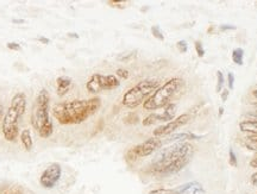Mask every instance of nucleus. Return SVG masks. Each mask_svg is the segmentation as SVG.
Listing matches in <instances>:
<instances>
[{
    "label": "nucleus",
    "mask_w": 257,
    "mask_h": 194,
    "mask_svg": "<svg viewBox=\"0 0 257 194\" xmlns=\"http://www.w3.org/2000/svg\"><path fill=\"white\" fill-rule=\"evenodd\" d=\"M192 156L193 147L187 142L173 143L159 151L150 168L157 175H172L184 169Z\"/></svg>",
    "instance_id": "nucleus-1"
},
{
    "label": "nucleus",
    "mask_w": 257,
    "mask_h": 194,
    "mask_svg": "<svg viewBox=\"0 0 257 194\" xmlns=\"http://www.w3.org/2000/svg\"><path fill=\"white\" fill-rule=\"evenodd\" d=\"M100 106L101 99L98 96L89 99L70 100V102L57 103L54 105L53 115L60 124H80L94 115L100 109Z\"/></svg>",
    "instance_id": "nucleus-2"
},
{
    "label": "nucleus",
    "mask_w": 257,
    "mask_h": 194,
    "mask_svg": "<svg viewBox=\"0 0 257 194\" xmlns=\"http://www.w3.org/2000/svg\"><path fill=\"white\" fill-rule=\"evenodd\" d=\"M50 95L47 89H41L35 100L31 111V125L42 138L53 135L54 128L49 116Z\"/></svg>",
    "instance_id": "nucleus-3"
},
{
    "label": "nucleus",
    "mask_w": 257,
    "mask_h": 194,
    "mask_svg": "<svg viewBox=\"0 0 257 194\" xmlns=\"http://www.w3.org/2000/svg\"><path fill=\"white\" fill-rule=\"evenodd\" d=\"M27 108V96L23 92H19L11 100L8 111L2 122V130L5 140L8 142H15L18 137V122L24 115Z\"/></svg>",
    "instance_id": "nucleus-4"
},
{
    "label": "nucleus",
    "mask_w": 257,
    "mask_h": 194,
    "mask_svg": "<svg viewBox=\"0 0 257 194\" xmlns=\"http://www.w3.org/2000/svg\"><path fill=\"white\" fill-rule=\"evenodd\" d=\"M184 85V81L179 77H173L160 86L152 95L143 103V108L147 111H156L159 109H165L170 104L172 99L178 94V92Z\"/></svg>",
    "instance_id": "nucleus-5"
},
{
    "label": "nucleus",
    "mask_w": 257,
    "mask_h": 194,
    "mask_svg": "<svg viewBox=\"0 0 257 194\" xmlns=\"http://www.w3.org/2000/svg\"><path fill=\"white\" fill-rule=\"evenodd\" d=\"M160 87L157 80H143L130 88L123 96V105L128 109H135L143 104L146 100Z\"/></svg>",
    "instance_id": "nucleus-6"
},
{
    "label": "nucleus",
    "mask_w": 257,
    "mask_h": 194,
    "mask_svg": "<svg viewBox=\"0 0 257 194\" xmlns=\"http://www.w3.org/2000/svg\"><path fill=\"white\" fill-rule=\"evenodd\" d=\"M120 86V80L115 75H102L94 74L86 83V88L92 94L105 92V90H113Z\"/></svg>",
    "instance_id": "nucleus-7"
},
{
    "label": "nucleus",
    "mask_w": 257,
    "mask_h": 194,
    "mask_svg": "<svg viewBox=\"0 0 257 194\" xmlns=\"http://www.w3.org/2000/svg\"><path fill=\"white\" fill-rule=\"evenodd\" d=\"M163 145V141H161L159 137H150L142 143L135 145V147L127 153V157L131 160L138 157H147L155 153Z\"/></svg>",
    "instance_id": "nucleus-8"
},
{
    "label": "nucleus",
    "mask_w": 257,
    "mask_h": 194,
    "mask_svg": "<svg viewBox=\"0 0 257 194\" xmlns=\"http://www.w3.org/2000/svg\"><path fill=\"white\" fill-rule=\"evenodd\" d=\"M191 121H192L191 113H182V115H180L179 117L174 118L173 121L166 123V124L161 125V127L155 129L153 132L154 137L161 138V137H165V136H170L172 134H174L178 129L182 128L184 125H186Z\"/></svg>",
    "instance_id": "nucleus-9"
},
{
    "label": "nucleus",
    "mask_w": 257,
    "mask_h": 194,
    "mask_svg": "<svg viewBox=\"0 0 257 194\" xmlns=\"http://www.w3.org/2000/svg\"><path fill=\"white\" fill-rule=\"evenodd\" d=\"M176 115V104L174 103H170L169 105H167L163 109L162 112H154L150 113L149 116H147L143 119L142 124L144 127H150V125L156 124V123H168L175 118Z\"/></svg>",
    "instance_id": "nucleus-10"
},
{
    "label": "nucleus",
    "mask_w": 257,
    "mask_h": 194,
    "mask_svg": "<svg viewBox=\"0 0 257 194\" xmlns=\"http://www.w3.org/2000/svg\"><path fill=\"white\" fill-rule=\"evenodd\" d=\"M61 174H62V169L59 163H53L42 173L40 182L42 187L47 189H51L56 186V183L59 182Z\"/></svg>",
    "instance_id": "nucleus-11"
},
{
    "label": "nucleus",
    "mask_w": 257,
    "mask_h": 194,
    "mask_svg": "<svg viewBox=\"0 0 257 194\" xmlns=\"http://www.w3.org/2000/svg\"><path fill=\"white\" fill-rule=\"evenodd\" d=\"M174 192L176 194H206V190L198 181H192V182L179 186L178 188L174 189Z\"/></svg>",
    "instance_id": "nucleus-12"
},
{
    "label": "nucleus",
    "mask_w": 257,
    "mask_h": 194,
    "mask_svg": "<svg viewBox=\"0 0 257 194\" xmlns=\"http://www.w3.org/2000/svg\"><path fill=\"white\" fill-rule=\"evenodd\" d=\"M199 136L191 134V132H180V134H172L168 136L166 141H163V144L166 143H180V142H186L188 140H199Z\"/></svg>",
    "instance_id": "nucleus-13"
},
{
    "label": "nucleus",
    "mask_w": 257,
    "mask_h": 194,
    "mask_svg": "<svg viewBox=\"0 0 257 194\" xmlns=\"http://www.w3.org/2000/svg\"><path fill=\"white\" fill-rule=\"evenodd\" d=\"M72 87V79L68 76H60L56 80V88L57 94L60 96H63Z\"/></svg>",
    "instance_id": "nucleus-14"
},
{
    "label": "nucleus",
    "mask_w": 257,
    "mask_h": 194,
    "mask_svg": "<svg viewBox=\"0 0 257 194\" xmlns=\"http://www.w3.org/2000/svg\"><path fill=\"white\" fill-rule=\"evenodd\" d=\"M239 129L244 132H250L253 136H257V121H243L239 123Z\"/></svg>",
    "instance_id": "nucleus-15"
},
{
    "label": "nucleus",
    "mask_w": 257,
    "mask_h": 194,
    "mask_svg": "<svg viewBox=\"0 0 257 194\" xmlns=\"http://www.w3.org/2000/svg\"><path fill=\"white\" fill-rule=\"evenodd\" d=\"M21 141L22 144H23L24 149L27 151H30L32 149V145H34V142H32L31 132L29 129H25V130L22 131L21 134Z\"/></svg>",
    "instance_id": "nucleus-16"
},
{
    "label": "nucleus",
    "mask_w": 257,
    "mask_h": 194,
    "mask_svg": "<svg viewBox=\"0 0 257 194\" xmlns=\"http://www.w3.org/2000/svg\"><path fill=\"white\" fill-rule=\"evenodd\" d=\"M232 61L238 66H243L244 63V50L242 48H236L232 51Z\"/></svg>",
    "instance_id": "nucleus-17"
},
{
    "label": "nucleus",
    "mask_w": 257,
    "mask_h": 194,
    "mask_svg": "<svg viewBox=\"0 0 257 194\" xmlns=\"http://www.w3.org/2000/svg\"><path fill=\"white\" fill-rule=\"evenodd\" d=\"M150 30H152L153 36L155 37V38H157V40H159V41L165 40V36H163V32H162V30H161V28L159 27V25H153Z\"/></svg>",
    "instance_id": "nucleus-18"
},
{
    "label": "nucleus",
    "mask_w": 257,
    "mask_h": 194,
    "mask_svg": "<svg viewBox=\"0 0 257 194\" xmlns=\"http://www.w3.org/2000/svg\"><path fill=\"white\" fill-rule=\"evenodd\" d=\"M245 145L250 150L257 151V136H250V137L246 138Z\"/></svg>",
    "instance_id": "nucleus-19"
},
{
    "label": "nucleus",
    "mask_w": 257,
    "mask_h": 194,
    "mask_svg": "<svg viewBox=\"0 0 257 194\" xmlns=\"http://www.w3.org/2000/svg\"><path fill=\"white\" fill-rule=\"evenodd\" d=\"M224 82H225V80H224L223 73H221L220 70H218L217 72V86H216L217 93H221V89H223V87H224Z\"/></svg>",
    "instance_id": "nucleus-20"
},
{
    "label": "nucleus",
    "mask_w": 257,
    "mask_h": 194,
    "mask_svg": "<svg viewBox=\"0 0 257 194\" xmlns=\"http://www.w3.org/2000/svg\"><path fill=\"white\" fill-rule=\"evenodd\" d=\"M176 47H178L180 53H182V54L187 53L188 44H187V42H186V41H179L178 43H176Z\"/></svg>",
    "instance_id": "nucleus-21"
},
{
    "label": "nucleus",
    "mask_w": 257,
    "mask_h": 194,
    "mask_svg": "<svg viewBox=\"0 0 257 194\" xmlns=\"http://www.w3.org/2000/svg\"><path fill=\"white\" fill-rule=\"evenodd\" d=\"M195 50H197V54H198L199 57H204L205 49H204V45H202L200 41L195 42Z\"/></svg>",
    "instance_id": "nucleus-22"
},
{
    "label": "nucleus",
    "mask_w": 257,
    "mask_h": 194,
    "mask_svg": "<svg viewBox=\"0 0 257 194\" xmlns=\"http://www.w3.org/2000/svg\"><path fill=\"white\" fill-rule=\"evenodd\" d=\"M117 77H120V79H128V76H130V73H128V70L126 69H123V68H119V69L117 70Z\"/></svg>",
    "instance_id": "nucleus-23"
},
{
    "label": "nucleus",
    "mask_w": 257,
    "mask_h": 194,
    "mask_svg": "<svg viewBox=\"0 0 257 194\" xmlns=\"http://www.w3.org/2000/svg\"><path fill=\"white\" fill-rule=\"evenodd\" d=\"M134 56H135V51H131V53H124V54H121V55H119V56H118V60L125 62V61H128V60L133 59Z\"/></svg>",
    "instance_id": "nucleus-24"
},
{
    "label": "nucleus",
    "mask_w": 257,
    "mask_h": 194,
    "mask_svg": "<svg viewBox=\"0 0 257 194\" xmlns=\"http://www.w3.org/2000/svg\"><path fill=\"white\" fill-rule=\"evenodd\" d=\"M149 194H176L174 192V189H165V188H160V189H154L150 192Z\"/></svg>",
    "instance_id": "nucleus-25"
},
{
    "label": "nucleus",
    "mask_w": 257,
    "mask_h": 194,
    "mask_svg": "<svg viewBox=\"0 0 257 194\" xmlns=\"http://www.w3.org/2000/svg\"><path fill=\"white\" fill-rule=\"evenodd\" d=\"M6 47H8V49L14 50V51H19V50L22 49L21 44L16 43V42H9V43L6 44Z\"/></svg>",
    "instance_id": "nucleus-26"
},
{
    "label": "nucleus",
    "mask_w": 257,
    "mask_h": 194,
    "mask_svg": "<svg viewBox=\"0 0 257 194\" xmlns=\"http://www.w3.org/2000/svg\"><path fill=\"white\" fill-rule=\"evenodd\" d=\"M230 164L232 167H237V156H236V153H234L233 149H230Z\"/></svg>",
    "instance_id": "nucleus-27"
},
{
    "label": "nucleus",
    "mask_w": 257,
    "mask_h": 194,
    "mask_svg": "<svg viewBox=\"0 0 257 194\" xmlns=\"http://www.w3.org/2000/svg\"><path fill=\"white\" fill-rule=\"evenodd\" d=\"M227 85H229L230 89L234 88V74L233 73L227 74Z\"/></svg>",
    "instance_id": "nucleus-28"
},
{
    "label": "nucleus",
    "mask_w": 257,
    "mask_h": 194,
    "mask_svg": "<svg viewBox=\"0 0 257 194\" xmlns=\"http://www.w3.org/2000/svg\"><path fill=\"white\" fill-rule=\"evenodd\" d=\"M108 4L113 6V8H119V9H124L125 5H126L124 2H108Z\"/></svg>",
    "instance_id": "nucleus-29"
},
{
    "label": "nucleus",
    "mask_w": 257,
    "mask_h": 194,
    "mask_svg": "<svg viewBox=\"0 0 257 194\" xmlns=\"http://www.w3.org/2000/svg\"><path fill=\"white\" fill-rule=\"evenodd\" d=\"M220 31H227V30H236V27L234 25H229V24H225V25H220Z\"/></svg>",
    "instance_id": "nucleus-30"
},
{
    "label": "nucleus",
    "mask_w": 257,
    "mask_h": 194,
    "mask_svg": "<svg viewBox=\"0 0 257 194\" xmlns=\"http://www.w3.org/2000/svg\"><path fill=\"white\" fill-rule=\"evenodd\" d=\"M229 94H230L229 89H224V90H221V100H223V102H226V100H227V96H229Z\"/></svg>",
    "instance_id": "nucleus-31"
},
{
    "label": "nucleus",
    "mask_w": 257,
    "mask_h": 194,
    "mask_svg": "<svg viewBox=\"0 0 257 194\" xmlns=\"http://www.w3.org/2000/svg\"><path fill=\"white\" fill-rule=\"evenodd\" d=\"M38 41L42 42V43H43V44H49V43H50L49 38H46V37H43V36L38 37Z\"/></svg>",
    "instance_id": "nucleus-32"
},
{
    "label": "nucleus",
    "mask_w": 257,
    "mask_h": 194,
    "mask_svg": "<svg viewBox=\"0 0 257 194\" xmlns=\"http://www.w3.org/2000/svg\"><path fill=\"white\" fill-rule=\"evenodd\" d=\"M250 166L253 167V168H257V155L252 158V161H251V162H250Z\"/></svg>",
    "instance_id": "nucleus-33"
},
{
    "label": "nucleus",
    "mask_w": 257,
    "mask_h": 194,
    "mask_svg": "<svg viewBox=\"0 0 257 194\" xmlns=\"http://www.w3.org/2000/svg\"><path fill=\"white\" fill-rule=\"evenodd\" d=\"M12 23H17V24H23L24 19H12Z\"/></svg>",
    "instance_id": "nucleus-34"
},
{
    "label": "nucleus",
    "mask_w": 257,
    "mask_h": 194,
    "mask_svg": "<svg viewBox=\"0 0 257 194\" xmlns=\"http://www.w3.org/2000/svg\"><path fill=\"white\" fill-rule=\"evenodd\" d=\"M3 113H4V108H3V104H2V103H0V122H2Z\"/></svg>",
    "instance_id": "nucleus-35"
},
{
    "label": "nucleus",
    "mask_w": 257,
    "mask_h": 194,
    "mask_svg": "<svg viewBox=\"0 0 257 194\" xmlns=\"http://www.w3.org/2000/svg\"><path fill=\"white\" fill-rule=\"evenodd\" d=\"M223 113H224V108H220L219 109V117H221V116H223Z\"/></svg>",
    "instance_id": "nucleus-36"
},
{
    "label": "nucleus",
    "mask_w": 257,
    "mask_h": 194,
    "mask_svg": "<svg viewBox=\"0 0 257 194\" xmlns=\"http://www.w3.org/2000/svg\"><path fill=\"white\" fill-rule=\"evenodd\" d=\"M69 37H75V38H79V36L76 34H68Z\"/></svg>",
    "instance_id": "nucleus-37"
},
{
    "label": "nucleus",
    "mask_w": 257,
    "mask_h": 194,
    "mask_svg": "<svg viewBox=\"0 0 257 194\" xmlns=\"http://www.w3.org/2000/svg\"><path fill=\"white\" fill-rule=\"evenodd\" d=\"M252 94H253V96H255V98H257V89H256V90H253Z\"/></svg>",
    "instance_id": "nucleus-38"
},
{
    "label": "nucleus",
    "mask_w": 257,
    "mask_h": 194,
    "mask_svg": "<svg viewBox=\"0 0 257 194\" xmlns=\"http://www.w3.org/2000/svg\"><path fill=\"white\" fill-rule=\"evenodd\" d=\"M256 106H257V105H256Z\"/></svg>",
    "instance_id": "nucleus-39"
}]
</instances>
